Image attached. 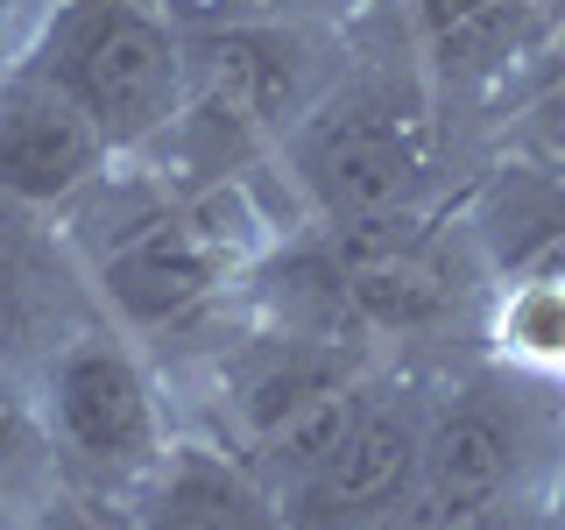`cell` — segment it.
<instances>
[{"label":"cell","instance_id":"obj_9","mask_svg":"<svg viewBox=\"0 0 565 530\" xmlns=\"http://www.w3.org/2000/svg\"><path fill=\"white\" fill-rule=\"evenodd\" d=\"M120 502L135 530H290L276 495L205 432H177Z\"/></svg>","mask_w":565,"mask_h":530},{"label":"cell","instance_id":"obj_13","mask_svg":"<svg viewBox=\"0 0 565 530\" xmlns=\"http://www.w3.org/2000/svg\"><path fill=\"white\" fill-rule=\"evenodd\" d=\"M367 530H537L530 517H488V509H459L446 502V495H431V488H411L388 517H375Z\"/></svg>","mask_w":565,"mask_h":530},{"label":"cell","instance_id":"obj_5","mask_svg":"<svg viewBox=\"0 0 565 530\" xmlns=\"http://www.w3.org/2000/svg\"><path fill=\"white\" fill-rule=\"evenodd\" d=\"M375 361L382 353H367V347H326V340H297V332L234 318L184 368V389H191L184 432H205L241 467H255L297 417H311L326 396L361 382Z\"/></svg>","mask_w":565,"mask_h":530},{"label":"cell","instance_id":"obj_4","mask_svg":"<svg viewBox=\"0 0 565 530\" xmlns=\"http://www.w3.org/2000/svg\"><path fill=\"white\" fill-rule=\"evenodd\" d=\"M22 64L57 85L114 156H149L184 114V29L149 0H50Z\"/></svg>","mask_w":565,"mask_h":530},{"label":"cell","instance_id":"obj_8","mask_svg":"<svg viewBox=\"0 0 565 530\" xmlns=\"http://www.w3.org/2000/svg\"><path fill=\"white\" fill-rule=\"evenodd\" d=\"M396 22L446 106L494 93L558 35V0H396Z\"/></svg>","mask_w":565,"mask_h":530},{"label":"cell","instance_id":"obj_6","mask_svg":"<svg viewBox=\"0 0 565 530\" xmlns=\"http://www.w3.org/2000/svg\"><path fill=\"white\" fill-rule=\"evenodd\" d=\"M424 403H431V368L382 361L353 403L340 446L282 495L290 530H367L375 517L417 488V453H424Z\"/></svg>","mask_w":565,"mask_h":530},{"label":"cell","instance_id":"obj_14","mask_svg":"<svg viewBox=\"0 0 565 530\" xmlns=\"http://www.w3.org/2000/svg\"><path fill=\"white\" fill-rule=\"evenodd\" d=\"M177 29H220V22H255V14H347V0H149Z\"/></svg>","mask_w":565,"mask_h":530},{"label":"cell","instance_id":"obj_12","mask_svg":"<svg viewBox=\"0 0 565 530\" xmlns=\"http://www.w3.org/2000/svg\"><path fill=\"white\" fill-rule=\"evenodd\" d=\"M0 481H57L50 446L35 432V411H29V382L8 361H0Z\"/></svg>","mask_w":565,"mask_h":530},{"label":"cell","instance_id":"obj_15","mask_svg":"<svg viewBox=\"0 0 565 530\" xmlns=\"http://www.w3.org/2000/svg\"><path fill=\"white\" fill-rule=\"evenodd\" d=\"M43 14H50V0H0V78H8V71L29 57Z\"/></svg>","mask_w":565,"mask_h":530},{"label":"cell","instance_id":"obj_2","mask_svg":"<svg viewBox=\"0 0 565 530\" xmlns=\"http://www.w3.org/2000/svg\"><path fill=\"white\" fill-rule=\"evenodd\" d=\"M35 432L50 467L78 488L128 495L177 438V403L149 347H135L99 311L71 318L35 361L22 368Z\"/></svg>","mask_w":565,"mask_h":530},{"label":"cell","instance_id":"obj_7","mask_svg":"<svg viewBox=\"0 0 565 530\" xmlns=\"http://www.w3.org/2000/svg\"><path fill=\"white\" fill-rule=\"evenodd\" d=\"M114 163L120 156L106 149V135L50 78H35L29 64L0 78V205L8 212L57 220Z\"/></svg>","mask_w":565,"mask_h":530},{"label":"cell","instance_id":"obj_11","mask_svg":"<svg viewBox=\"0 0 565 530\" xmlns=\"http://www.w3.org/2000/svg\"><path fill=\"white\" fill-rule=\"evenodd\" d=\"M481 353L516 375L558 382L565 368V255H544L530 269H509L488 297Z\"/></svg>","mask_w":565,"mask_h":530},{"label":"cell","instance_id":"obj_16","mask_svg":"<svg viewBox=\"0 0 565 530\" xmlns=\"http://www.w3.org/2000/svg\"><path fill=\"white\" fill-rule=\"evenodd\" d=\"M537 530H565V459H558L552 488H544V502H537Z\"/></svg>","mask_w":565,"mask_h":530},{"label":"cell","instance_id":"obj_10","mask_svg":"<svg viewBox=\"0 0 565 530\" xmlns=\"http://www.w3.org/2000/svg\"><path fill=\"white\" fill-rule=\"evenodd\" d=\"M85 311L93 305H85V283L71 269L57 226H50V241H35L29 212L0 205V361L29 368Z\"/></svg>","mask_w":565,"mask_h":530},{"label":"cell","instance_id":"obj_3","mask_svg":"<svg viewBox=\"0 0 565 530\" xmlns=\"http://www.w3.org/2000/svg\"><path fill=\"white\" fill-rule=\"evenodd\" d=\"M565 459V396L558 382L516 375L502 361H452L431 368L424 403V453L417 488L446 495L488 517H530Z\"/></svg>","mask_w":565,"mask_h":530},{"label":"cell","instance_id":"obj_17","mask_svg":"<svg viewBox=\"0 0 565 530\" xmlns=\"http://www.w3.org/2000/svg\"><path fill=\"white\" fill-rule=\"evenodd\" d=\"M558 396H565V368H558Z\"/></svg>","mask_w":565,"mask_h":530},{"label":"cell","instance_id":"obj_18","mask_svg":"<svg viewBox=\"0 0 565 530\" xmlns=\"http://www.w3.org/2000/svg\"><path fill=\"white\" fill-rule=\"evenodd\" d=\"M558 255H565V247H558Z\"/></svg>","mask_w":565,"mask_h":530},{"label":"cell","instance_id":"obj_1","mask_svg":"<svg viewBox=\"0 0 565 530\" xmlns=\"http://www.w3.org/2000/svg\"><path fill=\"white\" fill-rule=\"evenodd\" d=\"M276 170L311 220L424 212L452 199V106L411 50L396 8L375 29L353 14L347 64L282 135Z\"/></svg>","mask_w":565,"mask_h":530}]
</instances>
